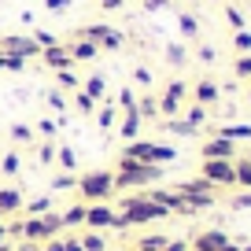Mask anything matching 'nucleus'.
<instances>
[{
	"label": "nucleus",
	"instance_id": "obj_53",
	"mask_svg": "<svg viewBox=\"0 0 251 251\" xmlns=\"http://www.w3.org/2000/svg\"><path fill=\"white\" fill-rule=\"evenodd\" d=\"M0 71H4V52H0Z\"/></svg>",
	"mask_w": 251,
	"mask_h": 251
},
{
	"label": "nucleus",
	"instance_id": "obj_7",
	"mask_svg": "<svg viewBox=\"0 0 251 251\" xmlns=\"http://www.w3.org/2000/svg\"><path fill=\"white\" fill-rule=\"evenodd\" d=\"M115 226V211H111V203L103 200V203H89V211H85V229H111Z\"/></svg>",
	"mask_w": 251,
	"mask_h": 251
},
{
	"label": "nucleus",
	"instance_id": "obj_28",
	"mask_svg": "<svg viewBox=\"0 0 251 251\" xmlns=\"http://www.w3.org/2000/svg\"><path fill=\"white\" fill-rule=\"evenodd\" d=\"M33 137H37V133H33V126H23V122H15V126H11V141H19V144H30Z\"/></svg>",
	"mask_w": 251,
	"mask_h": 251
},
{
	"label": "nucleus",
	"instance_id": "obj_18",
	"mask_svg": "<svg viewBox=\"0 0 251 251\" xmlns=\"http://www.w3.org/2000/svg\"><path fill=\"white\" fill-rule=\"evenodd\" d=\"M214 100H218V85H214V81H200L196 85V103L207 107V103H214Z\"/></svg>",
	"mask_w": 251,
	"mask_h": 251
},
{
	"label": "nucleus",
	"instance_id": "obj_34",
	"mask_svg": "<svg viewBox=\"0 0 251 251\" xmlns=\"http://www.w3.org/2000/svg\"><path fill=\"white\" fill-rule=\"evenodd\" d=\"M233 45H236V52H251V33L248 30H236L233 33Z\"/></svg>",
	"mask_w": 251,
	"mask_h": 251
},
{
	"label": "nucleus",
	"instance_id": "obj_41",
	"mask_svg": "<svg viewBox=\"0 0 251 251\" xmlns=\"http://www.w3.org/2000/svg\"><path fill=\"white\" fill-rule=\"evenodd\" d=\"M41 4H45V11H67L74 0H41Z\"/></svg>",
	"mask_w": 251,
	"mask_h": 251
},
{
	"label": "nucleus",
	"instance_id": "obj_14",
	"mask_svg": "<svg viewBox=\"0 0 251 251\" xmlns=\"http://www.w3.org/2000/svg\"><path fill=\"white\" fill-rule=\"evenodd\" d=\"M96 126H100V129H115V126H118V107L111 100L96 103Z\"/></svg>",
	"mask_w": 251,
	"mask_h": 251
},
{
	"label": "nucleus",
	"instance_id": "obj_51",
	"mask_svg": "<svg viewBox=\"0 0 251 251\" xmlns=\"http://www.w3.org/2000/svg\"><path fill=\"white\" fill-rule=\"evenodd\" d=\"M100 8L103 11H118V8H122V0H100Z\"/></svg>",
	"mask_w": 251,
	"mask_h": 251
},
{
	"label": "nucleus",
	"instance_id": "obj_40",
	"mask_svg": "<svg viewBox=\"0 0 251 251\" xmlns=\"http://www.w3.org/2000/svg\"><path fill=\"white\" fill-rule=\"evenodd\" d=\"M185 93H188V89H185V81H170V85H166V96H170V100H181Z\"/></svg>",
	"mask_w": 251,
	"mask_h": 251
},
{
	"label": "nucleus",
	"instance_id": "obj_5",
	"mask_svg": "<svg viewBox=\"0 0 251 251\" xmlns=\"http://www.w3.org/2000/svg\"><path fill=\"white\" fill-rule=\"evenodd\" d=\"M0 52H15L23 59H41V45L30 33H4L0 37Z\"/></svg>",
	"mask_w": 251,
	"mask_h": 251
},
{
	"label": "nucleus",
	"instance_id": "obj_20",
	"mask_svg": "<svg viewBox=\"0 0 251 251\" xmlns=\"http://www.w3.org/2000/svg\"><path fill=\"white\" fill-rule=\"evenodd\" d=\"M19 170H23V159H19V151H4V159H0V174L15 177Z\"/></svg>",
	"mask_w": 251,
	"mask_h": 251
},
{
	"label": "nucleus",
	"instance_id": "obj_50",
	"mask_svg": "<svg viewBox=\"0 0 251 251\" xmlns=\"http://www.w3.org/2000/svg\"><path fill=\"white\" fill-rule=\"evenodd\" d=\"M163 251H188V244H185V240H166Z\"/></svg>",
	"mask_w": 251,
	"mask_h": 251
},
{
	"label": "nucleus",
	"instance_id": "obj_43",
	"mask_svg": "<svg viewBox=\"0 0 251 251\" xmlns=\"http://www.w3.org/2000/svg\"><path fill=\"white\" fill-rule=\"evenodd\" d=\"M226 19H229V23L236 26V30H244V15H240V11H236V8H233V4H229V8H226Z\"/></svg>",
	"mask_w": 251,
	"mask_h": 251
},
{
	"label": "nucleus",
	"instance_id": "obj_36",
	"mask_svg": "<svg viewBox=\"0 0 251 251\" xmlns=\"http://www.w3.org/2000/svg\"><path fill=\"white\" fill-rule=\"evenodd\" d=\"M166 59H170L174 67H181V63H185V48L181 45H166Z\"/></svg>",
	"mask_w": 251,
	"mask_h": 251
},
{
	"label": "nucleus",
	"instance_id": "obj_15",
	"mask_svg": "<svg viewBox=\"0 0 251 251\" xmlns=\"http://www.w3.org/2000/svg\"><path fill=\"white\" fill-rule=\"evenodd\" d=\"M85 211H89V203H71L67 211H63V229H78V226H85Z\"/></svg>",
	"mask_w": 251,
	"mask_h": 251
},
{
	"label": "nucleus",
	"instance_id": "obj_49",
	"mask_svg": "<svg viewBox=\"0 0 251 251\" xmlns=\"http://www.w3.org/2000/svg\"><path fill=\"white\" fill-rule=\"evenodd\" d=\"M170 0H144V11H163Z\"/></svg>",
	"mask_w": 251,
	"mask_h": 251
},
{
	"label": "nucleus",
	"instance_id": "obj_3",
	"mask_svg": "<svg viewBox=\"0 0 251 251\" xmlns=\"http://www.w3.org/2000/svg\"><path fill=\"white\" fill-rule=\"evenodd\" d=\"M122 214H126V222L129 226H144V222H155V218H166V207H159L155 200H148V196H129V200H122Z\"/></svg>",
	"mask_w": 251,
	"mask_h": 251
},
{
	"label": "nucleus",
	"instance_id": "obj_29",
	"mask_svg": "<svg viewBox=\"0 0 251 251\" xmlns=\"http://www.w3.org/2000/svg\"><path fill=\"white\" fill-rule=\"evenodd\" d=\"M55 159H59V166H63L67 174L78 166V155H74V148H55Z\"/></svg>",
	"mask_w": 251,
	"mask_h": 251
},
{
	"label": "nucleus",
	"instance_id": "obj_17",
	"mask_svg": "<svg viewBox=\"0 0 251 251\" xmlns=\"http://www.w3.org/2000/svg\"><path fill=\"white\" fill-rule=\"evenodd\" d=\"M229 155H233V144H229L226 137H218V141H211L203 148V159H229Z\"/></svg>",
	"mask_w": 251,
	"mask_h": 251
},
{
	"label": "nucleus",
	"instance_id": "obj_25",
	"mask_svg": "<svg viewBox=\"0 0 251 251\" xmlns=\"http://www.w3.org/2000/svg\"><path fill=\"white\" fill-rule=\"evenodd\" d=\"M137 115H141V118H155L159 115V100H151V96H137Z\"/></svg>",
	"mask_w": 251,
	"mask_h": 251
},
{
	"label": "nucleus",
	"instance_id": "obj_48",
	"mask_svg": "<svg viewBox=\"0 0 251 251\" xmlns=\"http://www.w3.org/2000/svg\"><path fill=\"white\" fill-rule=\"evenodd\" d=\"M63 251H85V248H81L78 236H67V240H63Z\"/></svg>",
	"mask_w": 251,
	"mask_h": 251
},
{
	"label": "nucleus",
	"instance_id": "obj_33",
	"mask_svg": "<svg viewBox=\"0 0 251 251\" xmlns=\"http://www.w3.org/2000/svg\"><path fill=\"white\" fill-rule=\"evenodd\" d=\"M48 107L52 111H67V96H63L59 89H48Z\"/></svg>",
	"mask_w": 251,
	"mask_h": 251
},
{
	"label": "nucleus",
	"instance_id": "obj_26",
	"mask_svg": "<svg viewBox=\"0 0 251 251\" xmlns=\"http://www.w3.org/2000/svg\"><path fill=\"white\" fill-rule=\"evenodd\" d=\"M166 129H170V133H177V137H188V133H196V126L192 122H181V118H166Z\"/></svg>",
	"mask_w": 251,
	"mask_h": 251
},
{
	"label": "nucleus",
	"instance_id": "obj_37",
	"mask_svg": "<svg viewBox=\"0 0 251 251\" xmlns=\"http://www.w3.org/2000/svg\"><path fill=\"white\" fill-rule=\"evenodd\" d=\"M177 103H181V100H170V96H163V100H159V115L174 118V115H177Z\"/></svg>",
	"mask_w": 251,
	"mask_h": 251
},
{
	"label": "nucleus",
	"instance_id": "obj_39",
	"mask_svg": "<svg viewBox=\"0 0 251 251\" xmlns=\"http://www.w3.org/2000/svg\"><path fill=\"white\" fill-rule=\"evenodd\" d=\"M133 81L148 89V85H151V71H148V67H133Z\"/></svg>",
	"mask_w": 251,
	"mask_h": 251
},
{
	"label": "nucleus",
	"instance_id": "obj_35",
	"mask_svg": "<svg viewBox=\"0 0 251 251\" xmlns=\"http://www.w3.org/2000/svg\"><path fill=\"white\" fill-rule=\"evenodd\" d=\"M37 159H41L45 166H52V163H55V144H52V141L41 144V148H37Z\"/></svg>",
	"mask_w": 251,
	"mask_h": 251
},
{
	"label": "nucleus",
	"instance_id": "obj_23",
	"mask_svg": "<svg viewBox=\"0 0 251 251\" xmlns=\"http://www.w3.org/2000/svg\"><path fill=\"white\" fill-rule=\"evenodd\" d=\"M115 107H118V111H137V93H133V89H118Z\"/></svg>",
	"mask_w": 251,
	"mask_h": 251
},
{
	"label": "nucleus",
	"instance_id": "obj_52",
	"mask_svg": "<svg viewBox=\"0 0 251 251\" xmlns=\"http://www.w3.org/2000/svg\"><path fill=\"white\" fill-rule=\"evenodd\" d=\"M0 251H11V244H0Z\"/></svg>",
	"mask_w": 251,
	"mask_h": 251
},
{
	"label": "nucleus",
	"instance_id": "obj_21",
	"mask_svg": "<svg viewBox=\"0 0 251 251\" xmlns=\"http://www.w3.org/2000/svg\"><path fill=\"white\" fill-rule=\"evenodd\" d=\"M33 133H41V137H45V141H52V137L59 133V122L45 115V118H37V126H33Z\"/></svg>",
	"mask_w": 251,
	"mask_h": 251
},
{
	"label": "nucleus",
	"instance_id": "obj_54",
	"mask_svg": "<svg viewBox=\"0 0 251 251\" xmlns=\"http://www.w3.org/2000/svg\"><path fill=\"white\" fill-rule=\"evenodd\" d=\"M0 222H4V214H0Z\"/></svg>",
	"mask_w": 251,
	"mask_h": 251
},
{
	"label": "nucleus",
	"instance_id": "obj_4",
	"mask_svg": "<svg viewBox=\"0 0 251 251\" xmlns=\"http://www.w3.org/2000/svg\"><path fill=\"white\" fill-rule=\"evenodd\" d=\"M78 37H85V41H93L100 52H118L122 48V30H115L111 23H93V26H85V30H78Z\"/></svg>",
	"mask_w": 251,
	"mask_h": 251
},
{
	"label": "nucleus",
	"instance_id": "obj_45",
	"mask_svg": "<svg viewBox=\"0 0 251 251\" xmlns=\"http://www.w3.org/2000/svg\"><path fill=\"white\" fill-rule=\"evenodd\" d=\"M233 170H236V181L251 185V163H240V166H233Z\"/></svg>",
	"mask_w": 251,
	"mask_h": 251
},
{
	"label": "nucleus",
	"instance_id": "obj_1",
	"mask_svg": "<svg viewBox=\"0 0 251 251\" xmlns=\"http://www.w3.org/2000/svg\"><path fill=\"white\" fill-rule=\"evenodd\" d=\"M159 166L151 163H133V159H118V170H115V188H141L148 181H159Z\"/></svg>",
	"mask_w": 251,
	"mask_h": 251
},
{
	"label": "nucleus",
	"instance_id": "obj_24",
	"mask_svg": "<svg viewBox=\"0 0 251 251\" xmlns=\"http://www.w3.org/2000/svg\"><path fill=\"white\" fill-rule=\"evenodd\" d=\"M74 107H78V115H96V100L89 93H81V89L74 93Z\"/></svg>",
	"mask_w": 251,
	"mask_h": 251
},
{
	"label": "nucleus",
	"instance_id": "obj_12",
	"mask_svg": "<svg viewBox=\"0 0 251 251\" xmlns=\"http://www.w3.org/2000/svg\"><path fill=\"white\" fill-rule=\"evenodd\" d=\"M26 203V196L19 188H0V214H19Z\"/></svg>",
	"mask_w": 251,
	"mask_h": 251
},
{
	"label": "nucleus",
	"instance_id": "obj_6",
	"mask_svg": "<svg viewBox=\"0 0 251 251\" xmlns=\"http://www.w3.org/2000/svg\"><path fill=\"white\" fill-rule=\"evenodd\" d=\"M41 63H45L48 71H74V55H71V48L67 45H55V48H45L41 52Z\"/></svg>",
	"mask_w": 251,
	"mask_h": 251
},
{
	"label": "nucleus",
	"instance_id": "obj_16",
	"mask_svg": "<svg viewBox=\"0 0 251 251\" xmlns=\"http://www.w3.org/2000/svg\"><path fill=\"white\" fill-rule=\"evenodd\" d=\"M23 211H26V218H41V214H48V211H52V192L30 200V203H23Z\"/></svg>",
	"mask_w": 251,
	"mask_h": 251
},
{
	"label": "nucleus",
	"instance_id": "obj_46",
	"mask_svg": "<svg viewBox=\"0 0 251 251\" xmlns=\"http://www.w3.org/2000/svg\"><path fill=\"white\" fill-rule=\"evenodd\" d=\"M203 118H207V111H203V107H200V103H196V107L188 111V118H185V122H192V126H200V122H203Z\"/></svg>",
	"mask_w": 251,
	"mask_h": 251
},
{
	"label": "nucleus",
	"instance_id": "obj_11",
	"mask_svg": "<svg viewBox=\"0 0 251 251\" xmlns=\"http://www.w3.org/2000/svg\"><path fill=\"white\" fill-rule=\"evenodd\" d=\"M141 126H144V118L137 115V111H122V122H118V133H122V141H137Z\"/></svg>",
	"mask_w": 251,
	"mask_h": 251
},
{
	"label": "nucleus",
	"instance_id": "obj_32",
	"mask_svg": "<svg viewBox=\"0 0 251 251\" xmlns=\"http://www.w3.org/2000/svg\"><path fill=\"white\" fill-rule=\"evenodd\" d=\"M78 185V177L74 174H59V177H52V192H67V188Z\"/></svg>",
	"mask_w": 251,
	"mask_h": 251
},
{
	"label": "nucleus",
	"instance_id": "obj_42",
	"mask_svg": "<svg viewBox=\"0 0 251 251\" xmlns=\"http://www.w3.org/2000/svg\"><path fill=\"white\" fill-rule=\"evenodd\" d=\"M236 74H240V78H251V55H240V59H236Z\"/></svg>",
	"mask_w": 251,
	"mask_h": 251
},
{
	"label": "nucleus",
	"instance_id": "obj_8",
	"mask_svg": "<svg viewBox=\"0 0 251 251\" xmlns=\"http://www.w3.org/2000/svg\"><path fill=\"white\" fill-rule=\"evenodd\" d=\"M203 177H207V181H218V185H229V181H236V170L226 163V159H207Z\"/></svg>",
	"mask_w": 251,
	"mask_h": 251
},
{
	"label": "nucleus",
	"instance_id": "obj_19",
	"mask_svg": "<svg viewBox=\"0 0 251 251\" xmlns=\"http://www.w3.org/2000/svg\"><path fill=\"white\" fill-rule=\"evenodd\" d=\"M78 240H81V248H85V251H107V240H103V233H96V229L81 233Z\"/></svg>",
	"mask_w": 251,
	"mask_h": 251
},
{
	"label": "nucleus",
	"instance_id": "obj_22",
	"mask_svg": "<svg viewBox=\"0 0 251 251\" xmlns=\"http://www.w3.org/2000/svg\"><path fill=\"white\" fill-rule=\"evenodd\" d=\"M177 30H181V37H196L200 33V19L196 15H177Z\"/></svg>",
	"mask_w": 251,
	"mask_h": 251
},
{
	"label": "nucleus",
	"instance_id": "obj_2",
	"mask_svg": "<svg viewBox=\"0 0 251 251\" xmlns=\"http://www.w3.org/2000/svg\"><path fill=\"white\" fill-rule=\"evenodd\" d=\"M78 192L81 200H89V203H103V200L115 192V174L111 170H89L78 177Z\"/></svg>",
	"mask_w": 251,
	"mask_h": 251
},
{
	"label": "nucleus",
	"instance_id": "obj_30",
	"mask_svg": "<svg viewBox=\"0 0 251 251\" xmlns=\"http://www.w3.org/2000/svg\"><path fill=\"white\" fill-rule=\"evenodd\" d=\"M55 81H59V89H74V93H78V74L74 71H55Z\"/></svg>",
	"mask_w": 251,
	"mask_h": 251
},
{
	"label": "nucleus",
	"instance_id": "obj_38",
	"mask_svg": "<svg viewBox=\"0 0 251 251\" xmlns=\"http://www.w3.org/2000/svg\"><path fill=\"white\" fill-rule=\"evenodd\" d=\"M222 137H226V141H233V137H251V126H229V129H222Z\"/></svg>",
	"mask_w": 251,
	"mask_h": 251
},
{
	"label": "nucleus",
	"instance_id": "obj_10",
	"mask_svg": "<svg viewBox=\"0 0 251 251\" xmlns=\"http://www.w3.org/2000/svg\"><path fill=\"white\" fill-rule=\"evenodd\" d=\"M23 240H33V244L52 240V233L45 229V218H23Z\"/></svg>",
	"mask_w": 251,
	"mask_h": 251
},
{
	"label": "nucleus",
	"instance_id": "obj_47",
	"mask_svg": "<svg viewBox=\"0 0 251 251\" xmlns=\"http://www.w3.org/2000/svg\"><path fill=\"white\" fill-rule=\"evenodd\" d=\"M41 251H63V236H52V240L41 244Z\"/></svg>",
	"mask_w": 251,
	"mask_h": 251
},
{
	"label": "nucleus",
	"instance_id": "obj_44",
	"mask_svg": "<svg viewBox=\"0 0 251 251\" xmlns=\"http://www.w3.org/2000/svg\"><path fill=\"white\" fill-rule=\"evenodd\" d=\"M196 55H200L203 63H214V59H218V52H214L211 45H200V48H196Z\"/></svg>",
	"mask_w": 251,
	"mask_h": 251
},
{
	"label": "nucleus",
	"instance_id": "obj_13",
	"mask_svg": "<svg viewBox=\"0 0 251 251\" xmlns=\"http://www.w3.org/2000/svg\"><path fill=\"white\" fill-rule=\"evenodd\" d=\"M81 93H89L96 103H103L107 100V78H103V74H89L85 85H81Z\"/></svg>",
	"mask_w": 251,
	"mask_h": 251
},
{
	"label": "nucleus",
	"instance_id": "obj_31",
	"mask_svg": "<svg viewBox=\"0 0 251 251\" xmlns=\"http://www.w3.org/2000/svg\"><path fill=\"white\" fill-rule=\"evenodd\" d=\"M30 37L41 45V52H45V48H55V45H59V37H55V33H48V30H33Z\"/></svg>",
	"mask_w": 251,
	"mask_h": 251
},
{
	"label": "nucleus",
	"instance_id": "obj_9",
	"mask_svg": "<svg viewBox=\"0 0 251 251\" xmlns=\"http://www.w3.org/2000/svg\"><path fill=\"white\" fill-rule=\"evenodd\" d=\"M67 48H71L74 63H93L96 55H100V48H96L93 41H85V37H74V41H71V45H67Z\"/></svg>",
	"mask_w": 251,
	"mask_h": 251
},
{
	"label": "nucleus",
	"instance_id": "obj_27",
	"mask_svg": "<svg viewBox=\"0 0 251 251\" xmlns=\"http://www.w3.org/2000/svg\"><path fill=\"white\" fill-rule=\"evenodd\" d=\"M26 63H30V59H23V55H15V52H4V71L23 74V71H26Z\"/></svg>",
	"mask_w": 251,
	"mask_h": 251
}]
</instances>
